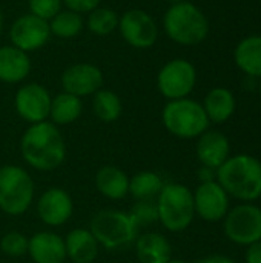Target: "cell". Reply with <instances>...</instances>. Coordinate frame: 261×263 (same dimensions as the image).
I'll list each match as a JSON object with an SVG mask.
<instances>
[{
  "mask_svg": "<svg viewBox=\"0 0 261 263\" xmlns=\"http://www.w3.org/2000/svg\"><path fill=\"white\" fill-rule=\"evenodd\" d=\"M62 6V0H29L31 12L43 20L52 18Z\"/></svg>",
  "mask_w": 261,
  "mask_h": 263,
  "instance_id": "cell-31",
  "label": "cell"
},
{
  "mask_svg": "<svg viewBox=\"0 0 261 263\" xmlns=\"http://www.w3.org/2000/svg\"><path fill=\"white\" fill-rule=\"evenodd\" d=\"M29 72V59L25 51L14 46L0 48V80L15 83L23 80Z\"/></svg>",
  "mask_w": 261,
  "mask_h": 263,
  "instance_id": "cell-23",
  "label": "cell"
},
{
  "mask_svg": "<svg viewBox=\"0 0 261 263\" xmlns=\"http://www.w3.org/2000/svg\"><path fill=\"white\" fill-rule=\"evenodd\" d=\"M194 194L195 214H198L206 222L223 220L229 211V196L222 188V185L214 180L208 183H200Z\"/></svg>",
  "mask_w": 261,
  "mask_h": 263,
  "instance_id": "cell-10",
  "label": "cell"
},
{
  "mask_svg": "<svg viewBox=\"0 0 261 263\" xmlns=\"http://www.w3.org/2000/svg\"><path fill=\"white\" fill-rule=\"evenodd\" d=\"M103 83L100 69L94 65L80 63L68 68L62 76V85L66 92L72 96H88L97 92Z\"/></svg>",
  "mask_w": 261,
  "mask_h": 263,
  "instance_id": "cell-15",
  "label": "cell"
},
{
  "mask_svg": "<svg viewBox=\"0 0 261 263\" xmlns=\"http://www.w3.org/2000/svg\"><path fill=\"white\" fill-rule=\"evenodd\" d=\"M158 220L171 233L185 231L195 217L194 194L182 183H168L155 199Z\"/></svg>",
  "mask_w": 261,
  "mask_h": 263,
  "instance_id": "cell-4",
  "label": "cell"
},
{
  "mask_svg": "<svg viewBox=\"0 0 261 263\" xmlns=\"http://www.w3.org/2000/svg\"><path fill=\"white\" fill-rule=\"evenodd\" d=\"M28 253L34 263H63L66 259L65 240L52 231H40L28 239Z\"/></svg>",
  "mask_w": 261,
  "mask_h": 263,
  "instance_id": "cell-16",
  "label": "cell"
},
{
  "mask_svg": "<svg viewBox=\"0 0 261 263\" xmlns=\"http://www.w3.org/2000/svg\"><path fill=\"white\" fill-rule=\"evenodd\" d=\"M129 213L140 228L158 222V208L155 200H137Z\"/></svg>",
  "mask_w": 261,
  "mask_h": 263,
  "instance_id": "cell-29",
  "label": "cell"
},
{
  "mask_svg": "<svg viewBox=\"0 0 261 263\" xmlns=\"http://www.w3.org/2000/svg\"><path fill=\"white\" fill-rule=\"evenodd\" d=\"M197 263H235L232 259L226 257V256H209V257H205L202 260H198Z\"/></svg>",
  "mask_w": 261,
  "mask_h": 263,
  "instance_id": "cell-35",
  "label": "cell"
},
{
  "mask_svg": "<svg viewBox=\"0 0 261 263\" xmlns=\"http://www.w3.org/2000/svg\"><path fill=\"white\" fill-rule=\"evenodd\" d=\"M163 123L166 129L180 139L200 137L209 128V119L203 105L191 99L171 100L163 109Z\"/></svg>",
  "mask_w": 261,
  "mask_h": 263,
  "instance_id": "cell-6",
  "label": "cell"
},
{
  "mask_svg": "<svg viewBox=\"0 0 261 263\" xmlns=\"http://www.w3.org/2000/svg\"><path fill=\"white\" fill-rule=\"evenodd\" d=\"M15 109L23 120L32 125L45 122L51 111L49 92L37 83L25 85L15 96Z\"/></svg>",
  "mask_w": 261,
  "mask_h": 263,
  "instance_id": "cell-11",
  "label": "cell"
},
{
  "mask_svg": "<svg viewBox=\"0 0 261 263\" xmlns=\"http://www.w3.org/2000/svg\"><path fill=\"white\" fill-rule=\"evenodd\" d=\"M82 17L74 11H58L49 25V29L62 39H71L82 29Z\"/></svg>",
  "mask_w": 261,
  "mask_h": 263,
  "instance_id": "cell-27",
  "label": "cell"
},
{
  "mask_svg": "<svg viewBox=\"0 0 261 263\" xmlns=\"http://www.w3.org/2000/svg\"><path fill=\"white\" fill-rule=\"evenodd\" d=\"M89 231L98 245L111 251L128 248L135 243L140 236V227L132 219L131 213L118 210L98 211L91 220Z\"/></svg>",
  "mask_w": 261,
  "mask_h": 263,
  "instance_id": "cell-3",
  "label": "cell"
},
{
  "mask_svg": "<svg viewBox=\"0 0 261 263\" xmlns=\"http://www.w3.org/2000/svg\"><path fill=\"white\" fill-rule=\"evenodd\" d=\"M260 96H261V83H260Z\"/></svg>",
  "mask_w": 261,
  "mask_h": 263,
  "instance_id": "cell-39",
  "label": "cell"
},
{
  "mask_svg": "<svg viewBox=\"0 0 261 263\" xmlns=\"http://www.w3.org/2000/svg\"><path fill=\"white\" fill-rule=\"evenodd\" d=\"M226 237L237 245L249 247L261 240V208L254 203H240L228 211L223 225Z\"/></svg>",
  "mask_w": 261,
  "mask_h": 263,
  "instance_id": "cell-8",
  "label": "cell"
},
{
  "mask_svg": "<svg viewBox=\"0 0 261 263\" xmlns=\"http://www.w3.org/2000/svg\"><path fill=\"white\" fill-rule=\"evenodd\" d=\"M217 182L229 197L251 203L261 197V162L249 154L232 156L217 170Z\"/></svg>",
  "mask_w": 261,
  "mask_h": 263,
  "instance_id": "cell-2",
  "label": "cell"
},
{
  "mask_svg": "<svg viewBox=\"0 0 261 263\" xmlns=\"http://www.w3.org/2000/svg\"><path fill=\"white\" fill-rule=\"evenodd\" d=\"M2 28H3V17H2V11H0V32H2Z\"/></svg>",
  "mask_w": 261,
  "mask_h": 263,
  "instance_id": "cell-37",
  "label": "cell"
},
{
  "mask_svg": "<svg viewBox=\"0 0 261 263\" xmlns=\"http://www.w3.org/2000/svg\"><path fill=\"white\" fill-rule=\"evenodd\" d=\"M235 97L232 94V91H229L228 88H214L211 89L206 97H205V112L209 119V122L214 123H225L226 120H229L232 117V114L235 112Z\"/></svg>",
  "mask_w": 261,
  "mask_h": 263,
  "instance_id": "cell-22",
  "label": "cell"
},
{
  "mask_svg": "<svg viewBox=\"0 0 261 263\" xmlns=\"http://www.w3.org/2000/svg\"><path fill=\"white\" fill-rule=\"evenodd\" d=\"M65 3L69 8V11L80 14V12L94 11L98 6L100 0H65Z\"/></svg>",
  "mask_w": 261,
  "mask_h": 263,
  "instance_id": "cell-32",
  "label": "cell"
},
{
  "mask_svg": "<svg viewBox=\"0 0 261 263\" xmlns=\"http://www.w3.org/2000/svg\"><path fill=\"white\" fill-rule=\"evenodd\" d=\"M197 157L203 166L218 170L231 157V145L228 137L220 131H205L198 137Z\"/></svg>",
  "mask_w": 261,
  "mask_h": 263,
  "instance_id": "cell-17",
  "label": "cell"
},
{
  "mask_svg": "<svg viewBox=\"0 0 261 263\" xmlns=\"http://www.w3.org/2000/svg\"><path fill=\"white\" fill-rule=\"evenodd\" d=\"M95 186L111 200H120L129 194V179L126 173L112 165H106L97 171Z\"/></svg>",
  "mask_w": 261,
  "mask_h": 263,
  "instance_id": "cell-20",
  "label": "cell"
},
{
  "mask_svg": "<svg viewBox=\"0 0 261 263\" xmlns=\"http://www.w3.org/2000/svg\"><path fill=\"white\" fill-rule=\"evenodd\" d=\"M237 66L249 77H261V35H248L238 42L234 51Z\"/></svg>",
  "mask_w": 261,
  "mask_h": 263,
  "instance_id": "cell-21",
  "label": "cell"
},
{
  "mask_svg": "<svg viewBox=\"0 0 261 263\" xmlns=\"http://www.w3.org/2000/svg\"><path fill=\"white\" fill-rule=\"evenodd\" d=\"M168 263H188V262H185V260H180V259H171V260H169Z\"/></svg>",
  "mask_w": 261,
  "mask_h": 263,
  "instance_id": "cell-36",
  "label": "cell"
},
{
  "mask_svg": "<svg viewBox=\"0 0 261 263\" xmlns=\"http://www.w3.org/2000/svg\"><path fill=\"white\" fill-rule=\"evenodd\" d=\"M82 114V100L69 92H62L51 100L49 116L57 125H68L77 120Z\"/></svg>",
  "mask_w": 261,
  "mask_h": 263,
  "instance_id": "cell-24",
  "label": "cell"
},
{
  "mask_svg": "<svg viewBox=\"0 0 261 263\" xmlns=\"http://www.w3.org/2000/svg\"><path fill=\"white\" fill-rule=\"evenodd\" d=\"M135 254L140 263H168L172 259V248L165 236L145 233L135 240Z\"/></svg>",
  "mask_w": 261,
  "mask_h": 263,
  "instance_id": "cell-19",
  "label": "cell"
},
{
  "mask_svg": "<svg viewBox=\"0 0 261 263\" xmlns=\"http://www.w3.org/2000/svg\"><path fill=\"white\" fill-rule=\"evenodd\" d=\"M165 183L157 173L142 171L129 179V194L135 200H155Z\"/></svg>",
  "mask_w": 261,
  "mask_h": 263,
  "instance_id": "cell-25",
  "label": "cell"
},
{
  "mask_svg": "<svg viewBox=\"0 0 261 263\" xmlns=\"http://www.w3.org/2000/svg\"><path fill=\"white\" fill-rule=\"evenodd\" d=\"M118 25L125 40L135 48H149L157 40V25L154 18L142 9L128 11Z\"/></svg>",
  "mask_w": 261,
  "mask_h": 263,
  "instance_id": "cell-12",
  "label": "cell"
},
{
  "mask_svg": "<svg viewBox=\"0 0 261 263\" xmlns=\"http://www.w3.org/2000/svg\"><path fill=\"white\" fill-rule=\"evenodd\" d=\"M49 34V23L34 14L20 17L11 28V40L22 51H34L43 46Z\"/></svg>",
  "mask_w": 261,
  "mask_h": 263,
  "instance_id": "cell-14",
  "label": "cell"
},
{
  "mask_svg": "<svg viewBox=\"0 0 261 263\" xmlns=\"http://www.w3.org/2000/svg\"><path fill=\"white\" fill-rule=\"evenodd\" d=\"M37 213L45 225L60 227L71 219L74 213V203L71 196L65 190L49 188L40 196Z\"/></svg>",
  "mask_w": 261,
  "mask_h": 263,
  "instance_id": "cell-13",
  "label": "cell"
},
{
  "mask_svg": "<svg viewBox=\"0 0 261 263\" xmlns=\"http://www.w3.org/2000/svg\"><path fill=\"white\" fill-rule=\"evenodd\" d=\"M198 179L202 183H208V182H214L217 180V170H212L209 166H203L198 170Z\"/></svg>",
  "mask_w": 261,
  "mask_h": 263,
  "instance_id": "cell-34",
  "label": "cell"
},
{
  "mask_svg": "<svg viewBox=\"0 0 261 263\" xmlns=\"http://www.w3.org/2000/svg\"><path fill=\"white\" fill-rule=\"evenodd\" d=\"M20 151L23 160L38 171H52L58 168L66 157L63 136L55 125L49 122L31 125L22 137Z\"/></svg>",
  "mask_w": 261,
  "mask_h": 263,
  "instance_id": "cell-1",
  "label": "cell"
},
{
  "mask_svg": "<svg viewBox=\"0 0 261 263\" xmlns=\"http://www.w3.org/2000/svg\"><path fill=\"white\" fill-rule=\"evenodd\" d=\"M0 250L9 257H20L28 253V239L22 233L11 231L2 237Z\"/></svg>",
  "mask_w": 261,
  "mask_h": 263,
  "instance_id": "cell-30",
  "label": "cell"
},
{
  "mask_svg": "<svg viewBox=\"0 0 261 263\" xmlns=\"http://www.w3.org/2000/svg\"><path fill=\"white\" fill-rule=\"evenodd\" d=\"M117 25H118V18L115 12L106 8H95L94 11H91L88 18L89 29L98 35H106L112 32L117 28Z\"/></svg>",
  "mask_w": 261,
  "mask_h": 263,
  "instance_id": "cell-28",
  "label": "cell"
},
{
  "mask_svg": "<svg viewBox=\"0 0 261 263\" xmlns=\"http://www.w3.org/2000/svg\"><path fill=\"white\" fill-rule=\"evenodd\" d=\"M34 200V182L20 166L0 168V210L9 216L23 214Z\"/></svg>",
  "mask_w": 261,
  "mask_h": 263,
  "instance_id": "cell-7",
  "label": "cell"
},
{
  "mask_svg": "<svg viewBox=\"0 0 261 263\" xmlns=\"http://www.w3.org/2000/svg\"><path fill=\"white\" fill-rule=\"evenodd\" d=\"M166 2H171V3L175 5V3H180V2H185V0H166Z\"/></svg>",
  "mask_w": 261,
  "mask_h": 263,
  "instance_id": "cell-38",
  "label": "cell"
},
{
  "mask_svg": "<svg viewBox=\"0 0 261 263\" xmlns=\"http://www.w3.org/2000/svg\"><path fill=\"white\" fill-rule=\"evenodd\" d=\"M166 34L180 45H197L209 32V22L203 11L189 2L172 5L165 15Z\"/></svg>",
  "mask_w": 261,
  "mask_h": 263,
  "instance_id": "cell-5",
  "label": "cell"
},
{
  "mask_svg": "<svg viewBox=\"0 0 261 263\" xmlns=\"http://www.w3.org/2000/svg\"><path fill=\"white\" fill-rule=\"evenodd\" d=\"M158 89L160 92L169 99H185L195 86L197 72L191 62L183 59H175L166 63L158 72Z\"/></svg>",
  "mask_w": 261,
  "mask_h": 263,
  "instance_id": "cell-9",
  "label": "cell"
},
{
  "mask_svg": "<svg viewBox=\"0 0 261 263\" xmlns=\"http://www.w3.org/2000/svg\"><path fill=\"white\" fill-rule=\"evenodd\" d=\"M245 259L246 263H261V240L248 247Z\"/></svg>",
  "mask_w": 261,
  "mask_h": 263,
  "instance_id": "cell-33",
  "label": "cell"
},
{
  "mask_svg": "<svg viewBox=\"0 0 261 263\" xmlns=\"http://www.w3.org/2000/svg\"><path fill=\"white\" fill-rule=\"evenodd\" d=\"M94 112L102 122H114L122 114V102L112 91H97L94 97Z\"/></svg>",
  "mask_w": 261,
  "mask_h": 263,
  "instance_id": "cell-26",
  "label": "cell"
},
{
  "mask_svg": "<svg viewBox=\"0 0 261 263\" xmlns=\"http://www.w3.org/2000/svg\"><path fill=\"white\" fill-rule=\"evenodd\" d=\"M98 242L89 230L75 228L65 239L66 257L74 263H92L98 256Z\"/></svg>",
  "mask_w": 261,
  "mask_h": 263,
  "instance_id": "cell-18",
  "label": "cell"
}]
</instances>
